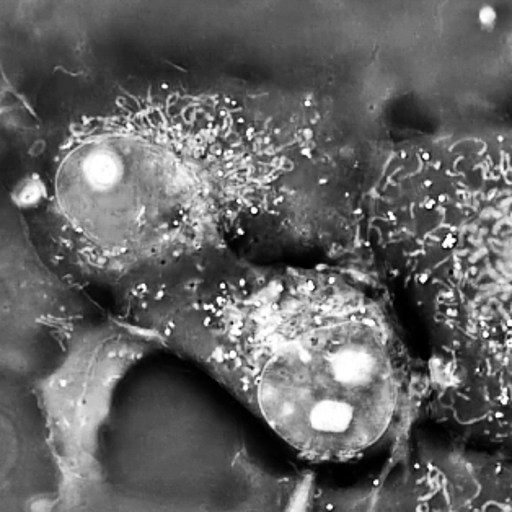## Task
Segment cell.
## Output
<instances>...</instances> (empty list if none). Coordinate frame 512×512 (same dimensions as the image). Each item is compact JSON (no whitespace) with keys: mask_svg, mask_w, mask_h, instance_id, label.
I'll use <instances>...</instances> for the list:
<instances>
[{"mask_svg":"<svg viewBox=\"0 0 512 512\" xmlns=\"http://www.w3.org/2000/svg\"><path fill=\"white\" fill-rule=\"evenodd\" d=\"M232 147L206 108H128L62 144L49 212L90 270L118 278L172 265L212 234Z\"/></svg>","mask_w":512,"mask_h":512,"instance_id":"7a4b0ae2","label":"cell"},{"mask_svg":"<svg viewBox=\"0 0 512 512\" xmlns=\"http://www.w3.org/2000/svg\"><path fill=\"white\" fill-rule=\"evenodd\" d=\"M372 512H426V504L411 498V485L395 488L393 495L380 498V503Z\"/></svg>","mask_w":512,"mask_h":512,"instance_id":"3957f363","label":"cell"},{"mask_svg":"<svg viewBox=\"0 0 512 512\" xmlns=\"http://www.w3.org/2000/svg\"><path fill=\"white\" fill-rule=\"evenodd\" d=\"M201 315V359L301 454L345 462L384 439L397 371L385 328L351 287L279 279Z\"/></svg>","mask_w":512,"mask_h":512,"instance_id":"6da1fadb","label":"cell"}]
</instances>
